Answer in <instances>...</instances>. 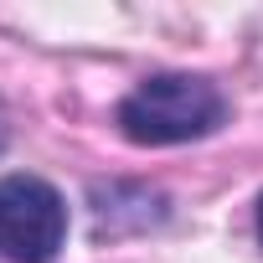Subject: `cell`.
<instances>
[{
	"label": "cell",
	"mask_w": 263,
	"mask_h": 263,
	"mask_svg": "<svg viewBox=\"0 0 263 263\" xmlns=\"http://www.w3.org/2000/svg\"><path fill=\"white\" fill-rule=\"evenodd\" d=\"M227 124V93L196 72H155L119 103V135L129 145H191Z\"/></svg>",
	"instance_id": "obj_1"
},
{
	"label": "cell",
	"mask_w": 263,
	"mask_h": 263,
	"mask_svg": "<svg viewBox=\"0 0 263 263\" xmlns=\"http://www.w3.org/2000/svg\"><path fill=\"white\" fill-rule=\"evenodd\" d=\"M67 242V201L42 176L0 181V258L6 263H52Z\"/></svg>",
	"instance_id": "obj_2"
},
{
	"label": "cell",
	"mask_w": 263,
	"mask_h": 263,
	"mask_svg": "<svg viewBox=\"0 0 263 263\" xmlns=\"http://www.w3.org/2000/svg\"><path fill=\"white\" fill-rule=\"evenodd\" d=\"M11 145V114H6V103H0V150Z\"/></svg>",
	"instance_id": "obj_3"
},
{
	"label": "cell",
	"mask_w": 263,
	"mask_h": 263,
	"mask_svg": "<svg viewBox=\"0 0 263 263\" xmlns=\"http://www.w3.org/2000/svg\"><path fill=\"white\" fill-rule=\"evenodd\" d=\"M258 242H263V196H258Z\"/></svg>",
	"instance_id": "obj_4"
}]
</instances>
